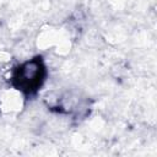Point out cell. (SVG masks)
Here are the masks:
<instances>
[{"label":"cell","mask_w":157,"mask_h":157,"mask_svg":"<svg viewBox=\"0 0 157 157\" xmlns=\"http://www.w3.org/2000/svg\"><path fill=\"white\" fill-rule=\"evenodd\" d=\"M47 77V67L40 56L29 59L16 66L10 76L11 86L23 94L36 93Z\"/></svg>","instance_id":"cell-1"}]
</instances>
